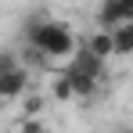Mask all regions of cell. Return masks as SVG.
Here are the masks:
<instances>
[{"instance_id":"obj_11","label":"cell","mask_w":133,"mask_h":133,"mask_svg":"<svg viewBox=\"0 0 133 133\" xmlns=\"http://www.w3.org/2000/svg\"><path fill=\"white\" fill-rule=\"evenodd\" d=\"M18 130H43L40 119H18Z\"/></svg>"},{"instance_id":"obj_6","label":"cell","mask_w":133,"mask_h":133,"mask_svg":"<svg viewBox=\"0 0 133 133\" xmlns=\"http://www.w3.org/2000/svg\"><path fill=\"white\" fill-rule=\"evenodd\" d=\"M108 32H111V54H119V58L133 54V22H119Z\"/></svg>"},{"instance_id":"obj_2","label":"cell","mask_w":133,"mask_h":133,"mask_svg":"<svg viewBox=\"0 0 133 133\" xmlns=\"http://www.w3.org/2000/svg\"><path fill=\"white\" fill-rule=\"evenodd\" d=\"M25 90H29V72L22 65L7 68V72H0V104H7V101H18Z\"/></svg>"},{"instance_id":"obj_3","label":"cell","mask_w":133,"mask_h":133,"mask_svg":"<svg viewBox=\"0 0 133 133\" xmlns=\"http://www.w3.org/2000/svg\"><path fill=\"white\" fill-rule=\"evenodd\" d=\"M119 22H133V0H104L101 11H97V25L111 29Z\"/></svg>"},{"instance_id":"obj_7","label":"cell","mask_w":133,"mask_h":133,"mask_svg":"<svg viewBox=\"0 0 133 133\" xmlns=\"http://www.w3.org/2000/svg\"><path fill=\"white\" fill-rule=\"evenodd\" d=\"M83 47H87L90 54H97V58H104V61H108V58H111V32H108V29H97L94 36L83 40Z\"/></svg>"},{"instance_id":"obj_8","label":"cell","mask_w":133,"mask_h":133,"mask_svg":"<svg viewBox=\"0 0 133 133\" xmlns=\"http://www.w3.org/2000/svg\"><path fill=\"white\" fill-rule=\"evenodd\" d=\"M50 94H54V101H76V94H72V87H68V79H65V72H61V76H54Z\"/></svg>"},{"instance_id":"obj_10","label":"cell","mask_w":133,"mask_h":133,"mask_svg":"<svg viewBox=\"0 0 133 133\" xmlns=\"http://www.w3.org/2000/svg\"><path fill=\"white\" fill-rule=\"evenodd\" d=\"M15 65H22L18 54L15 50H0V72H7V68H15Z\"/></svg>"},{"instance_id":"obj_1","label":"cell","mask_w":133,"mask_h":133,"mask_svg":"<svg viewBox=\"0 0 133 133\" xmlns=\"http://www.w3.org/2000/svg\"><path fill=\"white\" fill-rule=\"evenodd\" d=\"M25 36H29V47H36L47 61H54V58H68V54L76 50V36H72V29L61 25V22H54V18H32L29 29H25Z\"/></svg>"},{"instance_id":"obj_5","label":"cell","mask_w":133,"mask_h":133,"mask_svg":"<svg viewBox=\"0 0 133 133\" xmlns=\"http://www.w3.org/2000/svg\"><path fill=\"white\" fill-rule=\"evenodd\" d=\"M65 79H68V87H72V94H76V97H94V94H97V79H94V76H87V72H79L76 65L65 68Z\"/></svg>"},{"instance_id":"obj_4","label":"cell","mask_w":133,"mask_h":133,"mask_svg":"<svg viewBox=\"0 0 133 133\" xmlns=\"http://www.w3.org/2000/svg\"><path fill=\"white\" fill-rule=\"evenodd\" d=\"M72 54H76V58H72V65L79 68V72H87V76H94V79L101 83V76H104V58H97V54H90L87 47H76Z\"/></svg>"},{"instance_id":"obj_9","label":"cell","mask_w":133,"mask_h":133,"mask_svg":"<svg viewBox=\"0 0 133 133\" xmlns=\"http://www.w3.org/2000/svg\"><path fill=\"white\" fill-rule=\"evenodd\" d=\"M18 101H22V111L25 115H36V111H43V97H36V94H22V97H18Z\"/></svg>"}]
</instances>
